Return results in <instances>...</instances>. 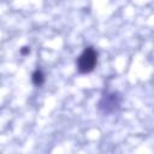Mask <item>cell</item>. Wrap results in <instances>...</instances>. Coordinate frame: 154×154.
Masks as SVG:
<instances>
[{
	"label": "cell",
	"mask_w": 154,
	"mask_h": 154,
	"mask_svg": "<svg viewBox=\"0 0 154 154\" xmlns=\"http://www.w3.org/2000/svg\"><path fill=\"white\" fill-rule=\"evenodd\" d=\"M97 60V54L93 47H88L83 51V53L79 55L78 61H77V67L79 72L82 73H88L91 72L96 65Z\"/></svg>",
	"instance_id": "obj_1"
},
{
	"label": "cell",
	"mask_w": 154,
	"mask_h": 154,
	"mask_svg": "<svg viewBox=\"0 0 154 154\" xmlns=\"http://www.w3.org/2000/svg\"><path fill=\"white\" fill-rule=\"evenodd\" d=\"M31 78H32V83L35 85H42L43 82H45V76H43V73L40 70H36L32 73V77Z\"/></svg>",
	"instance_id": "obj_2"
},
{
	"label": "cell",
	"mask_w": 154,
	"mask_h": 154,
	"mask_svg": "<svg viewBox=\"0 0 154 154\" xmlns=\"http://www.w3.org/2000/svg\"><path fill=\"white\" fill-rule=\"evenodd\" d=\"M20 53H22L23 55H25V54H29V53H30V48H29V47H26V46H24V47H22V49H20Z\"/></svg>",
	"instance_id": "obj_3"
}]
</instances>
